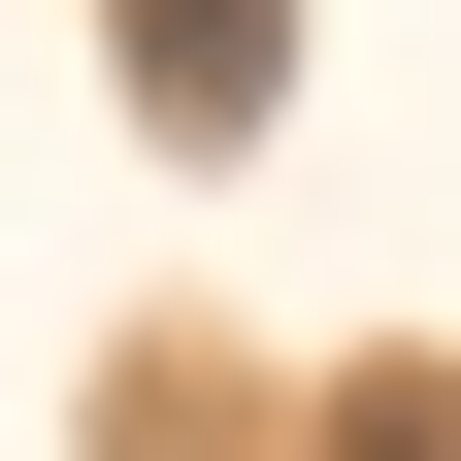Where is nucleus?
Listing matches in <instances>:
<instances>
[{
	"mask_svg": "<svg viewBox=\"0 0 461 461\" xmlns=\"http://www.w3.org/2000/svg\"><path fill=\"white\" fill-rule=\"evenodd\" d=\"M264 99H297V0H132V132H264Z\"/></svg>",
	"mask_w": 461,
	"mask_h": 461,
	"instance_id": "f257e3e1",
	"label": "nucleus"
},
{
	"mask_svg": "<svg viewBox=\"0 0 461 461\" xmlns=\"http://www.w3.org/2000/svg\"><path fill=\"white\" fill-rule=\"evenodd\" d=\"M330 461H461V363H395V395H330Z\"/></svg>",
	"mask_w": 461,
	"mask_h": 461,
	"instance_id": "f03ea898",
	"label": "nucleus"
}]
</instances>
